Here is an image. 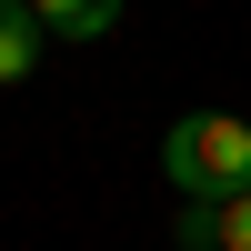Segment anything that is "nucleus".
<instances>
[{
    "instance_id": "2",
    "label": "nucleus",
    "mask_w": 251,
    "mask_h": 251,
    "mask_svg": "<svg viewBox=\"0 0 251 251\" xmlns=\"http://www.w3.org/2000/svg\"><path fill=\"white\" fill-rule=\"evenodd\" d=\"M40 40H50V20H40L30 0H0V91L40 71Z\"/></svg>"
},
{
    "instance_id": "4",
    "label": "nucleus",
    "mask_w": 251,
    "mask_h": 251,
    "mask_svg": "<svg viewBox=\"0 0 251 251\" xmlns=\"http://www.w3.org/2000/svg\"><path fill=\"white\" fill-rule=\"evenodd\" d=\"M171 241H181V251H221V211H211V201H181Z\"/></svg>"
},
{
    "instance_id": "1",
    "label": "nucleus",
    "mask_w": 251,
    "mask_h": 251,
    "mask_svg": "<svg viewBox=\"0 0 251 251\" xmlns=\"http://www.w3.org/2000/svg\"><path fill=\"white\" fill-rule=\"evenodd\" d=\"M161 181L181 201H221V191H251V121L231 111H191L161 131Z\"/></svg>"
},
{
    "instance_id": "3",
    "label": "nucleus",
    "mask_w": 251,
    "mask_h": 251,
    "mask_svg": "<svg viewBox=\"0 0 251 251\" xmlns=\"http://www.w3.org/2000/svg\"><path fill=\"white\" fill-rule=\"evenodd\" d=\"M40 20H50V40H100L121 20V0H30Z\"/></svg>"
},
{
    "instance_id": "5",
    "label": "nucleus",
    "mask_w": 251,
    "mask_h": 251,
    "mask_svg": "<svg viewBox=\"0 0 251 251\" xmlns=\"http://www.w3.org/2000/svg\"><path fill=\"white\" fill-rule=\"evenodd\" d=\"M211 211H221V251H251V191H221Z\"/></svg>"
}]
</instances>
